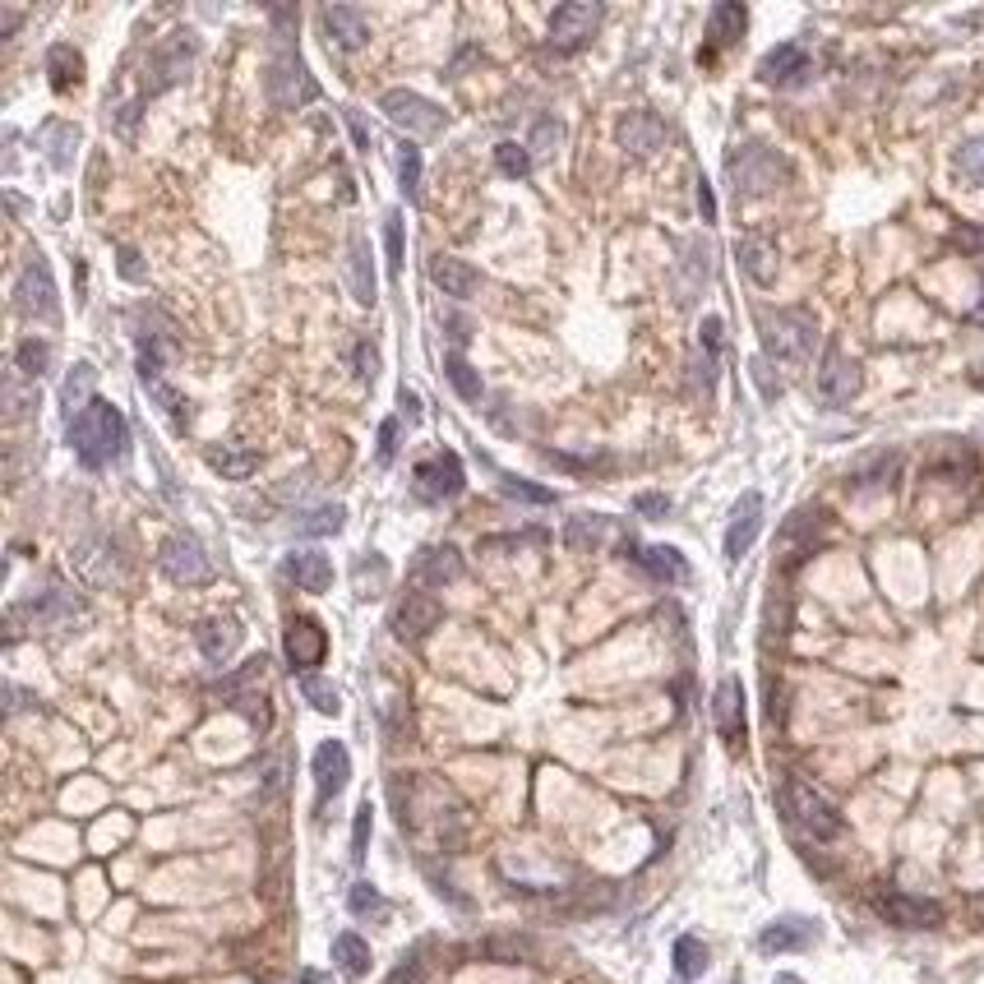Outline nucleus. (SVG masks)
<instances>
[{
	"label": "nucleus",
	"mask_w": 984,
	"mask_h": 984,
	"mask_svg": "<svg viewBox=\"0 0 984 984\" xmlns=\"http://www.w3.org/2000/svg\"><path fill=\"white\" fill-rule=\"evenodd\" d=\"M292 23H296V10H273V56L264 70V88H269V102L282 112H296L320 97V84L310 80V65L292 42Z\"/></svg>",
	"instance_id": "1"
},
{
	"label": "nucleus",
	"mask_w": 984,
	"mask_h": 984,
	"mask_svg": "<svg viewBox=\"0 0 984 984\" xmlns=\"http://www.w3.org/2000/svg\"><path fill=\"white\" fill-rule=\"evenodd\" d=\"M65 439H70L74 458H80L88 472H102V468H107V462H116V458L125 453V444H129L125 411L112 407V402H102V398H93V402L80 411V417L65 426Z\"/></svg>",
	"instance_id": "2"
},
{
	"label": "nucleus",
	"mask_w": 984,
	"mask_h": 984,
	"mask_svg": "<svg viewBox=\"0 0 984 984\" xmlns=\"http://www.w3.org/2000/svg\"><path fill=\"white\" fill-rule=\"evenodd\" d=\"M195 56H199V42H195V33H167L158 46L148 51V61H144L139 102H144V97H158V93H167V88H171V84H180V80H190V65H195Z\"/></svg>",
	"instance_id": "3"
},
{
	"label": "nucleus",
	"mask_w": 984,
	"mask_h": 984,
	"mask_svg": "<svg viewBox=\"0 0 984 984\" xmlns=\"http://www.w3.org/2000/svg\"><path fill=\"white\" fill-rule=\"evenodd\" d=\"M726 176H731L735 199H758L786 180V163H782V153H772L763 144H740L726 158Z\"/></svg>",
	"instance_id": "4"
},
{
	"label": "nucleus",
	"mask_w": 984,
	"mask_h": 984,
	"mask_svg": "<svg viewBox=\"0 0 984 984\" xmlns=\"http://www.w3.org/2000/svg\"><path fill=\"white\" fill-rule=\"evenodd\" d=\"M782 805H786L791 823H795L805 837H814V841H837V837L846 833V823H841V814L833 809V799L818 795L809 782H795V776H791V782L782 786Z\"/></svg>",
	"instance_id": "5"
},
{
	"label": "nucleus",
	"mask_w": 984,
	"mask_h": 984,
	"mask_svg": "<svg viewBox=\"0 0 984 984\" xmlns=\"http://www.w3.org/2000/svg\"><path fill=\"white\" fill-rule=\"evenodd\" d=\"M763 347L772 360H809L818 347V324L809 310H776L763 315Z\"/></svg>",
	"instance_id": "6"
},
{
	"label": "nucleus",
	"mask_w": 984,
	"mask_h": 984,
	"mask_svg": "<svg viewBox=\"0 0 984 984\" xmlns=\"http://www.w3.org/2000/svg\"><path fill=\"white\" fill-rule=\"evenodd\" d=\"M14 310L23 320H38V324H61V301H56V282H51V269L46 259L33 254L23 264L19 282H14Z\"/></svg>",
	"instance_id": "7"
},
{
	"label": "nucleus",
	"mask_w": 984,
	"mask_h": 984,
	"mask_svg": "<svg viewBox=\"0 0 984 984\" xmlns=\"http://www.w3.org/2000/svg\"><path fill=\"white\" fill-rule=\"evenodd\" d=\"M158 568L180 587H199V583L213 578V559H209V551H203V541L195 532H171L158 546Z\"/></svg>",
	"instance_id": "8"
},
{
	"label": "nucleus",
	"mask_w": 984,
	"mask_h": 984,
	"mask_svg": "<svg viewBox=\"0 0 984 984\" xmlns=\"http://www.w3.org/2000/svg\"><path fill=\"white\" fill-rule=\"evenodd\" d=\"M411 481H417V495L426 504H444V500H458L462 485H468V472H462V458L458 453H430L417 462V472H411Z\"/></svg>",
	"instance_id": "9"
},
{
	"label": "nucleus",
	"mask_w": 984,
	"mask_h": 984,
	"mask_svg": "<svg viewBox=\"0 0 984 984\" xmlns=\"http://www.w3.org/2000/svg\"><path fill=\"white\" fill-rule=\"evenodd\" d=\"M379 112L398 129H407V135H439V129H444V112H439L430 97L411 93V88H388L379 97Z\"/></svg>",
	"instance_id": "10"
},
{
	"label": "nucleus",
	"mask_w": 984,
	"mask_h": 984,
	"mask_svg": "<svg viewBox=\"0 0 984 984\" xmlns=\"http://www.w3.org/2000/svg\"><path fill=\"white\" fill-rule=\"evenodd\" d=\"M601 19H606L601 6H592V0H568V6H559L551 14V46L564 51V56L568 51H583L592 42V33L601 29Z\"/></svg>",
	"instance_id": "11"
},
{
	"label": "nucleus",
	"mask_w": 984,
	"mask_h": 984,
	"mask_svg": "<svg viewBox=\"0 0 984 984\" xmlns=\"http://www.w3.org/2000/svg\"><path fill=\"white\" fill-rule=\"evenodd\" d=\"M439 619H444V606H439L430 592H407V597L394 606V619H388V629H394L398 642H421Z\"/></svg>",
	"instance_id": "12"
},
{
	"label": "nucleus",
	"mask_w": 984,
	"mask_h": 984,
	"mask_svg": "<svg viewBox=\"0 0 984 984\" xmlns=\"http://www.w3.org/2000/svg\"><path fill=\"white\" fill-rule=\"evenodd\" d=\"M282 652H287L292 670L310 676V670H315V666L324 661V652H328L324 625H320V619H310V615H296L292 625H287V634H282Z\"/></svg>",
	"instance_id": "13"
},
{
	"label": "nucleus",
	"mask_w": 984,
	"mask_h": 984,
	"mask_svg": "<svg viewBox=\"0 0 984 984\" xmlns=\"http://www.w3.org/2000/svg\"><path fill=\"white\" fill-rule=\"evenodd\" d=\"M878 915L897 929H939L943 906L929 897H911V892H888V897H878Z\"/></svg>",
	"instance_id": "14"
},
{
	"label": "nucleus",
	"mask_w": 984,
	"mask_h": 984,
	"mask_svg": "<svg viewBox=\"0 0 984 984\" xmlns=\"http://www.w3.org/2000/svg\"><path fill=\"white\" fill-rule=\"evenodd\" d=\"M860 384H865L860 360H850L846 352H827V356H823V370H818V394H823V402L846 407L850 398L860 394Z\"/></svg>",
	"instance_id": "15"
},
{
	"label": "nucleus",
	"mask_w": 984,
	"mask_h": 984,
	"mask_svg": "<svg viewBox=\"0 0 984 984\" xmlns=\"http://www.w3.org/2000/svg\"><path fill=\"white\" fill-rule=\"evenodd\" d=\"M14 615H29L38 629H56V625H70L74 615H84V601L65 587H46V592H38V597L23 601Z\"/></svg>",
	"instance_id": "16"
},
{
	"label": "nucleus",
	"mask_w": 984,
	"mask_h": 984,
	"mask_svg": "<svg viewBox=\"0 0 984 984\" xmlns=\"http://www.w3.org/2000/svg\"><path fill=\"white\" fill-rule=\"evenodd\" d=\"M763 532V495L758 490H749V495H740V504L731 509V527H726V559H744L749 546L758 541Z\"/></svg>",
	"instance_id": "17"
},
{
	"label": "nucleus",
	"mask_w": 984,
	"mask_h": 984,
	"mask_svg": "<svg viewBox=\"0 0 984 984\" xmlns=\"http://www.w3.org/2000/svg\"><path fill=\"white\" fill-rule=\"evenodd\" d=\"M347 776H352V754L343 740H324L315 749V786H320V805H328L333 795L347 791Z\"/></svg>",
	"instance_id": "18"
},
{
	"label": "nucleus",
	"mask_w": 984,
	"mask_h": 984,
	"mask_svg": "<svg viewBox=\"0 0 984 984\" xmlns=\"http://www.w3.org/2000/svg\"><path fill=\"white\" fill-rule=\"evenodd\" d=\"M453 578H462V555L449 541L444 546H421L417 559H411V583L417 587H444Z\"/></svg>",
	"instance_id": "19"
},
{
	"label": "nucleus",
	"mask_w": 984,
	"mask_h": 984,
	"mask_svg": "<svg viewBox=\"0 0 984 984\" xmlns=\"http://www.w3.org/2000/svg\"><path fill=\"white\" fill-rule=\"evenodd\" d=\"M195 642H199L203 661L227 666L231 657H237V647H241V625H237V619H227V615H213V619H203V625L195 629Z\"/></svg>",
	"instance_id": "20"
},
{
	"label": "nucleus",
	"mask_w": 984,
	"mask_h": 984,
	"mask_svg": "<svg viewBox=\"0 0 984 984\" xmlns=\"http://www.w3.org/2000/svg\"><path fill=\"white\" fill-rule=\"evenodd\" d=\"M814 939H818V924H814V920L782 915V920H772L763 934H758V952H767V956H776V952H799V948H809Z\"/></svg>",
	"instance_id": "21"
},
{
	"label": "nucleus",
	"mask_w": 984,
	"mask_h": 984,
	"mask_svg": "<svg viewBox=\"0 0 984 984\" xmlns=\"http://www.w3.org/2000/svg\"><path fill=\"white\" fill-rule=\"evenodd\" d=\"M282 574H287L301 592H310V597H320V592L333 587V559L320 555V551H292L287 564H282Z\"/></svg>",
	"instance_id": "22"
},
{
	"label": "nucleus",
	"mask_w": 984,
	"mask_h": 984,
	"mask_svg": "<svg viewBox=\"0 0 984 984\" xmlns=\"http://www.w3.org/2000/svg\"><path fill=\"white\" fill-rule=\"evenodd\" d=\"M712 721H716L721 740H731V744L744 740V689H740V680H721V684H716V693H712Z\"/></svg>",
	"instance_id": "23"
},
{
	"label": "nucleus",
	"mask_w": 984,
	"mask_h": 984,
	"mask_svg": "<svg viewBox=\"0 0 984 984\" xmlns=\"http://www.w3.org/2000/svg\"><path fill=\"white\" fill-rule=\"evenodd\" d=\"M320 23H324V33H328V42H338L343 51H356V46H366V42H370V29H366V14H360L356 6H324Z\"/></svg>",
	"instance_id": "24"
},
{
	"label": "nucleus",
	"mask_w": 984,
	"mask_h": 984,
	"mask_svg": "<svg viewBox=\"0 0 984 984\" xmlns=\"http://www.w3.org/2000/svg\"><path fill=\"white\" fill-rule=\"evenodd\" d=\"M430 282L444 296H453V301H468L477 287H481V278H477V269L472 264H462V259H453V254H435L430 259Z\"/></svg>",
	"instance_id": "25"
},
{
	"label": "nucleus",
	"mask_w": 984,
	"mask_h": 984,
	"mask_svg": "<svg viewBox=\"0 0 984 984\" xmlns=\"http://www.w3.org/2000/svg\"><path fill=\"white\" fill-rule=\"evenodd\" d=\"M666 139V129L652 112H629L625 121H619V148L634 153V158H647V153H657Z\"/></svg>",
	"instance_id": "26"
},
{
	"label": "nucleus",
	"mask_w": 984,
	"mask_h": 984,
	"mask_svg": "<svg viewBox=\"0 0 984 984\" xmlns=\"http://www.w3.org/2000/svg\"><path fill=\"white\" fill-rule=\"evenodd\" d=\"M347 282L360 305H375V264H370L366 231H352V241H347Z\"/></svg>",
	"instance_id": "27"
},
{
	"label": "nucleus",
	"mask_w": 984,
	"mask_h": 984,
	"mask_svg": "<svg viewBox=\"0 0 984 984\" xmlns=\"http://www.w3.org/2000/svg\"><path fill=\"white\" fill-rule=\"evenodd\" d=\"M38 144H42V153H46V163L56 167V171H70L74 167V153H80V125H70V121H46L42 129H38Z\"/></svg>",
	"instance_id": "28"
},
{
	"label": "nucleus",
	"mask_w": 984,
	"mask_h": 984,
	"mask_svg": "<svg viewBox=\"0 0 984 984\" xmlns=\"http://www.w3.org/2000/svg\"><path fill=\"white\" fill-rule=\"evenodd\" d=\"M625 551H634V559H638V568L642 574H652L657 583H684L689 578V564H684V555L676 551V546H625Z\"/></svg>",
	"instance_id": "29"
},
{
	"label": "nucleus",
	"mask_w": 984,
	"mask_h": 984,
	"mask_svg": "<svg viewBox=\"0 0 984 984\" xmlns=\"http://www.w3.org/2000/svg\"><path fill=\"white\" fill-rule=\"evenodd\" d=\"M805 70H809L805 51H799L795 42H782V46H772L767 56L758 61V80H767V84H795Z\"/></svg>",
	"instance_id": "30"
},
{
	"label": "nucleus",
	"mask_w": 984,
	"mask_h": 984,
	"mask_svg": "<svg viewBox=\"0 0 984 984\" xmlns=\"http://www.w3.org/2000/svg\"><path fill=\"white\" fill-rule=\"evenodd\" d=\"M46 74H51V88H56V93L80 88L84 84V56L70 42H56L46 51Z\"/></svg>",
	"instance_id": "31"
},
{
	"label": "nucleus",
	"mask_w": 984,
	"mask_h": 984,
	"mask_svg": "<svg viewBox=\"0 0 984 984\" xmlns=\"http://www.w3.org/2000/svg\"><path fill=\"white\" fill-rule=\"evenodd\" d=\"M735 254H740V269L758 282V287H767V282L776 278V245L767 241V237H744L740 245H735Z\"/></svg>",
	"instance_id": "32"
},
{
	"label": "nucleus",
	"mask_w": 984,
	"mask_h": 984,
	"mask_svg": "<svg viewBox=\"0 0 984 984\" xmlns=\"http://www.w3.org/2000/svg\"><path fill=\"white\" fill-rule=\"evenodd\" d=\"M93 384H97V370L88 366V360H74V370L65 375V384H61V411H65V421H74L80 411L93 402Z\"/></svg>",
	"instance_id": "33"
},
{
	"label": "nucleus",
	"mask_w": 984,
	"mask_h": 984,
	"mask_svg": "<svg viewBox=\"0 0 984 984\" xmlns=\"http://www.w3.org/2000/svg\"><path fill=\"white\" fill-rule=\"evenodd\" d=\"M333 962H338V971L347 975V980H366L370 975V948H366V939L360 934H338L333 939Z\"/></svg>",
	"instance_id": "34"
},
{
	"label": "nucleus",
	"mask_w": 984,
	"mask_h": 984,
	"mask_svg": "<svg viewBox=\"0 0 984 984\" xmlns=\"http://www.w3.org/2000/svg\"><path fill=\"white\" fill-rule=\"evenodd\" d=\"M744 23H749V14H744V6H735V0H726V6H712V14H708V38H712L716 46H735V42L744 38Z\"/></svg>",
	"instance_id": "35"
},
{
	"label": "nucleus",
	"mask_w": 984,
	"mask_h": 984,
	"mask_svg": "<svg viewBox=\"0 0 984 984\" xmlns=\"http://www.w3.org/2000/svg\"><path fill=\"white\" fill-rule=\"evenodd\" d=\"M343 527H347V509L343 504H320V509L296 513V532L301 536H338Z\"/></svg>",
	"instance_id": "36"
},
{
	"label": "nucleus",
	"mask_w": 984,
	"mask_h": 984,
	"mask_svg": "<svg viewBox=\"0 0 984 984\" xmlns=\"http://www.w3.org/2000/svg\"><path fill=\"white\" fill-rule=\"evenodd\" d=\"M209 468L222 472L227 481H245V477L259 468V453H254V449H231V444H222V449H209Z\"/></svg>",
	"instance_id": "37"
},
{
	"label": "nucleus",
	"mask_w": 984,
	"mask_h": 984,
	"mask_svg": "<svg viewBox=\"0 0 984 984\" xmlns=\"http://www.w3.org/2000/svg\"><path fill=\"white\" fill-rule=\"evenodd\" d=\"M676 975L680 980H698L708 966H712V952H708V943L703 939H693V934H684V939H676Z\"/></svg>",
	"instance_id": "38"
},
{
	"label": "nucleus",
	"mask_w": 984,
	"mask_h": 984,
	"mask_svg": "<svg viewBox=\"0 0 984 984\" xmlns=\"http://www.w3.org/2000/svg\"><path fill=\"white\" fill-rule=\"evenodd\" d=\"M606 532H610V517H606V513H583V517H574V523H568L564 541H568V551H587V546H597V541H606Z\"/></svg>",
	"instance_id": "39"
},
{
	"label": "nucleus",
	"mask_w": 984,
	"mask_h": 984,
	"mask_svg": "<svg viewBox=\"0 0 984 984\" xmlns=\"http://www.w3.org/2000/svg\"><path fill=\"white\" fill-rule=\"evenodd\" d=\"M444 379L453 384V394L462 398V402H481V375L468 366V360H462L458 352L453 356H444Z\"/></svg>",
	"instance_id": "40"
},
{
	"label": "nucleus",
	"mask_w": 984,
	"mask_h": 984,
	"mask_svg": "<svg viewBox=\"0 0 984 984\" xmlns=\"http://www.w3.org/2000/svg\"><path fill=\"white\" fill-rule=\"evenodd\" d=\"M29 375H23L19 366H10V375H6V407H10V421H23L29 411L38 407V388H29L23 384Z\"/></svg>",
	"instance_id": "41"
},
{
	"label": "nucleus",
	"mask_w": 984,
	"mask_h": 984,
	"mask_svg": "<svg viewBox=\"0 0 984 984\" xmlns=\"http://www.w3.org/2000/svg\"><path fill=\"white\" fill-rule=\"evenodd\" d=\"M301 698H305V703L315 708L320 716H338V712H343L338 689H333L328 680H320V676H301Z\"/></svg>",
	"instance_id": "42"
},
{
	"label": "nucleus",
	"mask_w": 984,
	"mask_h": 984,
	"mask_svg": "<svg viewBox=\"0 0 984 984\" xmlns=\"http://www.w3.org/2000/svg\"><path fill=\"white\" fill-rule=\"evenodd\" d=\"M398 186H402L407 203H417V199H421V148L411 144V139L398 148Z\"/></svg>",
	"instance_id": "43"
},
{
	"label": "nucleus",
	"mask_w": 984,
	"mask_h": 984,
	"mask_svg": "<svg viewBox=\"0 0 984 984\" xmlns=\"http://www.w3.org/2000/svg\"><path fill=\"white\" fill-rule=\"evenodd\" d=\"M14 366H19L23 375H29V379L38 384V379H42V375L51 370V343L23 338V343H19V352H14Z\"/></svg>",
	"instance_id": "44"
},
{
	"label": "nucleus",
	"mask_w": 984,
	"mask_h": 984,
	"mask_svg": "<svg viewBox=\"0 0 984 984\" xmlns=\"http://www.w3.org/2000/svg\"><path fill=\"white\" fill-rule=\"evenodd\" d=\"M347 911H352L356 920H384V915H388V906H384L379 888H370V883H352V892H347Z\"/></svg>",
	"instance_id": "45"
},
{
	"label": "nucleus",
	"mask_w": 984,
	"mask_h": 984,
	"mask_svg": "<svg viewBox=\"0 0 984 984\" xmlns=\"http://www.w3.org/2000/svg\"><path fill=\"white\" fill-rule=\"evenodd\" d=\"M495 163H500V171H504L509 180H523V176H532V148L517 144V139H504V144L495 148Z\"/></svg>",
	"instance_id": "46"
},
{
	"label": "nucleus",
	"mask_w": 984,
	"mask_h": 984,
	"mask_svg": "<svg viewBox=\"0 0 984 984\" xmlns=\"http://www.w3.org/2000/svg\"><path fill=\"white\" fill-rule=\"evenodd\" d=\"M384 254H388V273H402V209L384 213Z\"/></svg>",
	"instance_id": "47"
},
{
	"label": "nucleus",
	"mask_w": 984,
	"mask_h": 984,
	"mask_svg": "<svg viewBox=\"0 0 984 984\" xmlns=\"http://www.w3.org/2000/svg\"><path fill=\"white\" fill-rule=\"evenodd\" d=\"M500 490H504L509 500H523V504H555V490L532 485V481H523V477H504V472H500Z\"/></svg>",
	"instance_id": "48"
},
{
	"label": "nucleus",
	"mask_w": 984,
	"mask_h": 984,
	"mask_svg": "<svg viewBox=\"0 0 984 984\" xmlns=\"http://www.w3.org/2000/svg\"><path fill=\"white\" fill-rule=\"evenodd\" d=\"M956 171H962L966 180H984V135H975V139H966L962 148H956Z\"/></svg>",
	"instance_id": "49"
},
{
	"label": "nucleus",
	"mask_w": 984,
	"mask_h": 984,
	"mask_svg": "<svg viewBox=\"0 0 984 984\" xmlns=\"http://www.w3.org/2000/svg\"><path fill=\"white\" fill-rule=\"evenodd\" d=\"M144 388H148V398L158 402V407L167 411V417H171V426H186V398H180L171 384H163V379H158V384H144Z\"/></svg>",
	"instance_id": "50"
},
{
	"label": "nucleus",
	"mask_w": 984,
	"mask_h": 984,
	"mask_svg": "<svg viewBox=\"0 0 984 984\" xmlns=\"http://www.w3.org/2000/svg\"><path fill=\"white\" fill-rule=\"evenodd\" d=\"M370 827H375V809H370V805H360V809H356V823H352V865H366Z\"/></svg>",
	"instance_id": "51"
},
{
	"label": "nucleus",
	"mask_w": 984,
	"mask_h": 984,
	"mask_svg": "<svg viewBox=\"0 0 984 984\" xmlns=\"http://www.w3.org/2000/svg\"><path fill=\"white\" fill-rule=\"evenodd\" d=\"M116 269H121V278H125V282H148V269L139 264V250H129V245H121Z\"/></svg>",
	"instance_id": "52"
},
{
	"label": "nucleus",
	"mask_w": 984,
	"mask_h": 984,
	"mask_svg": "<svg viewBox=\"0 0 984 984\" xmlns=\"http://www.w3.org/2000/svg\"><path fill=\"white\" fill-rule=\"evenodd\" d=\"M375 453H379L384 468L394 462V453H398V417H388V421L379 426V449H375Z\"/></svg>",
	"instance_id": "53"
},
{
	"label": "nucleus",
	"mask_w": 984,
	"mask_h": 984,
	"mask_svg": "<svg viewBox=\"0 0 984 984\" xmlns=\"http://www.w3.org/2000/svg\"><path fill=\"white\" fill-rule=\"evenodd\" d=\"M375 375H379V352L360 343V347H356V379H360V384H375Z\"/></svg>",
	"instance_id": "54"
},
{
	"label": "nucleus",
	"mask_w": 984,
	"mask_h": 984,
	"mask_svg": "<svg viewBox=\"0 0 984 984\" xmlns=\"http://www.w3.org/2000/svg\"><path fill=\"white\" fill-rule=\"evenodd\" d=\"M559 139H564V129H559V121H541V125H536V139H532L527 148H536V153H551L546 144H559Z\"/></svg>",
	"instance_id": "55"
},
{
	"label": "nucleus",
	"mask_w": 984,
	"mask_h": 984,
	"mask_svg": "<svg viewBox=\"0 0 984 984\" xmlns=\"http://www.w3.org/2000/svg\"><path fill=\"white\" fill-rule=\"evenodd\" d=\"M634 509H638L642 517H666V513H670V500H666V495H638Z\"/></svg>",
	"instance_id": "56"
},
{
	"label": "nucleus",
	"mask_w": 984,
	"mask_h": 984,
	"mask_svg": "<svg viewBox=\"0 0 984 984\" xmlns=\"http://www.w3.org/2000/svg\"><path fill=\"white\" fill-rule=\"evenodd\" d=\"M343 116H347V125H352V139H356V148H360V153H370V148H375V139H370V129L360 125V116H356L352 107H343Z\"/></svg>",
	"instance_id": "57"
},
{
	"label": "nucleus",
	"mask_w": 984,
	"mask_h": 984,
	"mask_svg": "<svg viewBox=\"0 0 984 984\" xmlns=\"http://www.w3.org/2000/svg\"><path fill=\"white\" fill-rule=\"evenodd\" d=\"M384 984H421V956H411V962H402L394 975H388Z\"/></svg>",
	"instance_id": "58"
},
{
	"label": "nucleus",
	"mask_w": 984,
	"mask_h": 984,
	"mask_svg": "<svg viewBox=\"0 0 984 984\" xmlns=\"http://www.w3.org/2000/svg\"><path fill=\"white\" fill-rule=\"evenodd\" d=\"M398 407H402L407 421H421V398L411 394V388H398Z\"/></svg>",
	"instance_id": "59"
},
{
	"label": "nucleus",
	"mask_w": 984,
	"mask_h": 984,
	"mask_svg": "<svg viewBox=\"0 0 984 984\" xmlns=\"http://www.w3.org/2000/svg\"><path fill=\"white\" fill-rule=\"evenodd\" d=\"M698 213H703V222L716 218V203H712V186H708V180H698Z\"/></svg>",
	"instance_id": "60"
},
{
	"label": "nucleus",
	"mask_w": 984,
	"mask_h": 984,
	"mask_svg": "<svg viewBox=\"0 0 984 984\" xmlns=\"http://www.w3.org/2000/svg\"><path fill=\"white\" fill-rule=\"evenodd\" d=\"M703 347H708V360H712L716 347H721V320H703Z\"/></svg>",
	"instance_id": "61"
},
{
	"label": "nucleus",
	"mask_w": 984,
	"mask_h": 984,
	"mask_svg": "<svg viewBox=\"0 0 984 984\" xmlns=\"http://www.w3.org/2000/svg\"><path fill=\"white\" fill-rule=\"evenodd\" d=\"M301 984H320V975H315V971H301Z\"/></svg>",
	"instance_id": "62"
},
{
	"label": "nucleus",
	"mask_w": 984,
	"mask_h": 984,
	"mask_svg": "<svg viewBox=\"0 0 984 984\" xmlns=\"http://www.w3.org/2000/svg\"><path fill=\"white\" fill-rule=\"evenodd\" d=\"M980 384H984V379H980Z\"/></svg>",
	"instance_id": "63"
}]
</instances>
